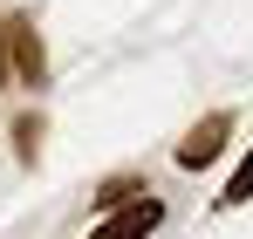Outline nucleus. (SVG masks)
Instances as JSON below:
<instances>
[{"label":"nucleus","mask_w":253,"mask_h":239,"mask_svg":"<svg viewBox=\"0 0 253 239\" xmlns=\"http://www.w3.org/2000/svg\"><path fill=\"white\" fill-rule=\"evenodd\" d=\"M158 219H165V205L151 199V192H137V199L117 205V212H110L89 239H151V233H158Z\"/></svg>","instance_id":"f257e3e1"},{"label":"nucleus","mask_w":253,"mask_h":239,"mask_svg":"<svg viewBox=\"0 0 253 239\" xmlns=\"http://www.w3.org/2000/svg\"><path fill=\"white\" fill-rule=\"evenodd\" d=\"M226 137H233V117H226V110H212L206 123H192V130H185V144H178V164H185V171H206V164L226 151Z\"/></svg>","instance_id":"f03ea898"},{"label":"nucleus","mask_w":253,"mask_h":239,"mask_svg":"<svg viewBox=\"0 0 253 239\" xmlns=\"http://www.w3.org/2000/svg\"><path fill=\"white\" fill-rule=\"evenodd\" d=\"M7 41H14V62H21V76L42 82L48 76V55H42V35H35V21H7Z\"/></svg>","instance_id":"7ed1b4c3"},{"label":"nucleus","mask_w":253,"mask_h":239,"mask_svg":"<svg viewBox=\"0 0 253 239\" xmlns=\"http://www.w3.org/2000/svg\"><path fill=\"white\" fill-rule=\"evenodd\" d=\"M247 199H253V151H247V164H240V171L226 178V192H219V205H247Z\"/></svg>","instance_id":"20e7f679"},{"label":"nucleus","mask_w":253,"mask_h":239,"mask_svg":"<svg viewBox=\"0 0 253 239\" xmlns=\"http://www.w3.org/2000/svg\"><path fill=\"white\" fill-rule=\"evenodd\" d=\"M14 137H21V158H35V144H42V117H21Z\"/></svg>","instance_id":"39448f33"},{"label":"nucleus","mask_w":253,"mask_h":239,"mask_svg":"<svg viewBox=\"0 0 253 239\" xmlns=\"http://www.w3.org/2000/svg\"><path fill=\"white\" fill-rule=\"evenodd\" d=\"M0 82H7V35H0Z\"/></svg>","instance_id":"423d86ee"}]
</instances>
